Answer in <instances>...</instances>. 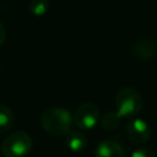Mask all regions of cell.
I'll return each mask as SVG.
<instances>
[{
  "label": "cell",
  "instance_id": "obj_6",
  "mask_svg": "<svg viewBox=\"0 0 157 157\" xmlns=\"http://www.w3.org/2000/svg\"><path fill=\"white\" fill-rule=\"evenodd\" d=\"M94 157H125V152L117 141L103 140L96 146Z\"/></svg>",
  "mask_w": 157,
  "mask_h": 157
},
{
  "label": "cell",
  "instance_id": "obj_9",
  "mask_svg": "<svg viewBox=\"0 0 157 157\" xmlns=\"http://www.w3.org/2000/svg\"><path fill=\"white\" fill-rule=\"evenodd\" d=\"M13 123L15 117L12 110L6 105L0 104V134L7 132L13 126Z\"/></svg>",
  "mask_w": 157,
  "mask_h": 157
},
{
  "label": "cell",
  "instance_id": "obj_10",
  "mask_svg": "<svg viewBox=\"0 0 157 157\" xmlns=\"http://www.w3.org/2000/svg\"><path fill=\"white\" fill-rule=\"evenodd\" d=\"M120 115L117 113V112H107L104 113V115L101 118V125L104 130H108V131H112V130H115L119 125H120Z\"/></svg>",
  "mask_w": 157,
  "mask_h": 157
},
{
  "label": "cell",
  "instance_id": "obj_14",
  "mask_svg": "<svg viewBox=\"0 0 157 157\" xmlns=\"http://www.w3.org/2000/svg\"><path fill=\"white\" fill-rule=\"evenodd\" d=\"M156 43H157V42H156Z\"/></svg>",
  "mask_w": 157,
  "mask_h": 157
},
{
  "label": "cell",
  "instance_id": "obj_3",
  "mask_svg": "<svg viewBox=\"0 0 157 157\" xmlns=\"http://www.w3.org/2000/svg\"><path fill=\"white\" fill-rule=\"evenodd\" d=\"M32 148V139L25 131L11 132L1 145L5 157H25Z\"/></svg>",
  "mask_w": 157,
  "mask_h": 157
},
{
  "label": "cell",
  "instance_id": "obj_5",
  "mask_svg": "<svg viewBox=\"0 0 157 157\" xmlns=\"http://www.w3.org/2000/svg\"><path fill=\"white\" fill-rule=\"evenodd\" d=\"M126 134L132 142L145 144L151 139V128L144 119L136 118L126 125Z\"/></svg>",
  "mask_w": 157,
  "mask_h": 157
},
{
  "label": "cell",
  "instance_id": "obj_12",
  "mask_svg": "<svg viewBox=\"0 0 157 157\" xmlns=\"http://www.w3.org/2000/svg\"><path fill=\"white\" fill-rule=\"evenodd\" d=\"M131 157H155V153L147 147H140L131 153Z\"/></svg>",
  "mask_w": 157,
  "mask_h": 157
},
{
  "label": "cell",
  "instance_id": "obj_1",
  "mask_svg": "<svg viewBox=\"0 0 157 157\" xmlns=\"http://www.w3.org/2000/svg\"><path fill=\"white\" fill-rule=\"evenodd\" d=\"M40 123L49 135L63 136L71 130L74 115L63 107H50L42 113Z\"/></svg>",
  "mask_w": 157,
  "mask_h": 157
},
{
  "label": "cell",
  "instance_id": "obj_13",
  "mask_svg": "<svg viewBox=\"0 0 157 157\" xmlns=\"http://www.w3.org/2000/svg\"><path fill=\"white\" fill-rule=\"evenodd\" d=\"M5 38H6V31H5L4 25L0 22V45L5 42Z\"/></svg>",
  "mask_w": 157,
  "mask_h": 157
},
{
  "label": "cell",
  "instance_id": "obj_8",
  "mask_svg": "<svg viewBox=\"0 0 157 157\" xmlns=\"http://www.w3.org/2000/svg\"><path fill=\"white\" fill-rule=\"evenodd\" d=\"M65 141H66V146L72 152H81L87 146L86 135L82 131H78V130H70L66 134Z\"/></svg>",
  "mask_w": 157,
  "mask_h": 157
},
{
  "label": "cell",
  "instance_id": "obj_11",
  "mask_svg": "<svg viewBox=\"0 0 157 157\" xmlns=\"http://www.w3.org/2000/svg\"><path fill=\"white\" fill-rule=\"evenodd\" d=\"M48 6H49L48 0H31L29 5H28V9H29V12L32 15L42 16L47 12Z\"/></svg>",
  "mask_w": 157,
  "mask_h": 157
},
{
  "label": "cell",
  "instance_id": "obj_7",
  "mask_svg": "<svg viewBox=\"0 0 157 157\" xmlns=\"http://www.w3.org/2000/svg\"><path fill=\"white\" fill-rule=\"evenodd\" d=\"M132 53L140 60H150L157 53V43L151 39H141L134 45Z\"/></svg>",
  "mask_w": 157,
  "mask_h": 157
},
{
  "label": "cell",
  "instance_id": "obj_4",
  "mask_svg": "<svg viewBox=\"0 0 157 157\" xmlns=\"http://www.w3.org/2000/svg\"><path fill=\"white\" fill-rule=\"evenodd\" d=\"M101 120L99 109L97 105L92 103H83L75 110L74 123L81 130H91L93 129L98 121Z\"/></svg>",
  "mask_w": 157,
  "mask_h": 157
},
{
  "label": "cell",
  "instance_id": "obj_2",
  "mask_svg": "<svg viewBox=\"0 0 157 157\" xmlns=\"http://www.w3.org/2000/svg\"><path fill=\"white\" fill-rule=\"evenodd\" d=\"M142 97L134 87H123L115 96L117 113L120 118H132L142 109Z\"/></svg>",
  "mask_w": 157,
  "mask_h": 157
}]
</instances>
